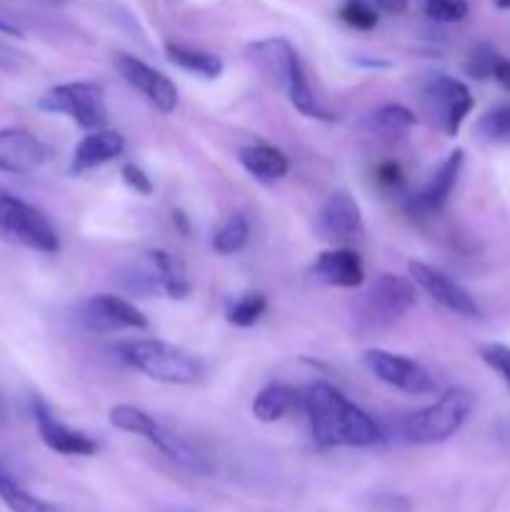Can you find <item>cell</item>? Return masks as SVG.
<instances>
[{"mask_svg":"<svg viewBox=\"0 0 510 512\" xmlns=\"http://www.w3.org/2000/svg\"><path fill=\"white\" fill-rule=\"evenodd\" d=\"M303 408L318 448H375L383 443L380 425L335 385L323 380L310 385L303 395Z\"/></svg>","mask_w":510,"mask_h":512,"instance_id":"obj_1","label":"cell"},{"mask_svg":"<svg viewBox=\"0 0 510 512\" xmlns=\"http://www.w3.org/2000/svg\"><path fill=\"white\" fill-rule=\"evenodd\" d=\"M248 60L275 85V88L283 90L288 95L290 105H293L298 113H303L305 118L323 120V123H335L338 115L330 113L320 98L315 95L313 85H310L308 73L303 68V60H300L298 50L293 48V43L280 35L273 38L255 40L245 48Z\"/></svg>","mask_w":510,"mask_h":512,"instance_id":"obj_2","label":"cell"},{"mask_svg":"<svg viewBox=\"0 0 510 512\" xmlns=\"http://www.w3.org/2000/svg\"><path fill=\"white\" fill-rule=\"evenodd\" d=\"M123 363L163 385H193L203 375V363L178 345L155 338H133L118 345Z\"/></svg>","mask_w":510,"mask_h":512,"instance_id":"obj_3","label":"cell"},{"mask_svg":"<svg viewBox=\"0 0 510 512\" xmlns=\"http://www.w3.org/2000/svg\"><path fill=\"white\" fill-rule=\"evenodd\" d=\"M475 398L465 388H450L435 403L413 410L400 420L403 440L413 445H438L453 438L473 413Z\"/></svg>","mask_w":510,"mask_h":512,"instance_id":"obj_4","label":"cell"},{"mask_svg":"<svg viewBox=\"0 0 510 512\" xmlns=\"http://www.w3.org/2000/svg\"><path fill=\"white\" fill-rule=\"evenodd\" d=\"M108 420L113 428L148 440L153 448H158L165 458L173 460V463L180 465V468L193 470V473H203V475L213 470L205 455H200L193 445L185 443V440L180 438V435H175L173 430H168L165 425H160L158 420H155L150 413H145L143 408L120 403V405H115V408H110Z\"/></svg>","mask_w":510,"mask_h":512,"instance_id":"obj_5","label":"cell"},{"mask_svg":"<svg viewBox=\"0 0 510 512\" xmlns=\"http://www.w3.org/2000/svg\"><path fill=\"white\" fill-rule=\"evenodd\" d=\"M473 108L475 98L470 88L453 75L435 73L420 85V110L428 123L448 138H455L460 133Z\"/></svg>","mask_w":510,"mask_h":512,"instance_id":"obj_6","label":"cell"},{"mask_svg":"<svg viewBox=\"0 0 510 512\" xmlns=\"http://www.w3.org/2000/svg\"><path fill=\"white\" fill-rule=\"evenodd\" d=\"M0 238L45 255L60 250V235L48 215L10 193H0Z\"/></svg>","mask_w":510,"mask_h":512,"instance_id":"obj_7","label":"cell"},{"mask_svg":"<svg viewBox=\"0 0 510 512\" xmlns=\"http://www.w3.org/2000/svg\"><path fill=\"white\" fill-rule=\"evenodd\" d=\"M38 108L43 113L65 115L83 130H98L108 123L103 88L90 80H75V83H63L45 90L38 98Z\"/></svg>","mask_w":510,"mask_h":512,"instance_id":"obj_8","label":"cell"},{"mask_svg":"<svg viewBox=\"0 0 510 512\" xmlns=\"http://www.w3.org/2000/svg\"><path fill=\"white\" fill-rule=\"evenodd\" d=\"M418 300V285L413 278L380 273L360 303V318L368 328H388L410 313Z\"/></svg>","mask_w":510,"mask_h":512,"instance_id":"obj_9","label":"cell"},{"mask_svg":"<svg viewBox=\"0 0 510 512\" xmlns=\"http://www.w3.org/2000/svg\"><path fill=\"white\" fill-rule=\"evenodd\" d=\"M363 365L380 383L403 390L408 395H430L438 390L433 375L423 365L415 363L413 358H405V355L390 353V350L383 348H370L363 353Z\"/></svg>","mask_w":510,"mask_h":512,"instance_id":"obj_10","label":"cell"},{"mask_svg":"<svg viewBox=\"0 0 510 512\" xmlns=\"http://www.w3.org/2000/svg\"><path fill=\"white\" fill-rule=\"evenodd\" d=\"M78 320L90 333H120V330L148 328V318H145L143 310L113 293H98L83 300Z\"/></svg>","mask_w":510,"mask_h":512,"instance_id":"obj_11","label":"cell"},{"mask_svg":"<svg viewBox=\"0 0 510 512\" xmlns=\"http://www.w3.org/2000/svg\"><path fill=\"white\" fill-rule=\"evenodd\" d=\"M318 235L325 243L340 245V248H350L358 240H363V210L348 190H335L320 205Z\"/></svg>","mask_w":510,"mask_h":512,"instance_id":"obj_12","label":"cell"},{"mask_svg":"<svg viewBox=\"0 0 510 512\" xmlns=\"http://www.w3.org/2000/svg\"><path fill=\"white\" fill-rule=\"evenodd\" d=\"M115 70H118L120 78H123L130 88L138 90V93L163 115L173 113V110L178 108V88H175L173 80H170L168 75L160 73V70L150 68L148 63H143V60L128 53L115 55Z\"/></svg>","mask_w":510,"mask_h":512,"instance_id":"obj_13","label":"cell"},{"mask_svg":"<svg viewBox=\"0 0 510 512\" xmlns=\"http://www.w3.org/2000/svg\"><path fill=\"white\" fill-rule=\"evenodd\" d=\"M408 273L413 278V283L420 290L430 295L438 305H443L445 310L455 315H463V318H480V305L475 303L473 295L463 288L460 283H455L450 275L440 273V270L430 268L428 263H420V260H410Z\"/></svg>","mask_w":510,"mask_h":512,"instance_id":"obj_14","label":"cell"},{"mask_svg":"<svg viewBox=\"0 0 510 512\" xmlns=\"http://www.w3.org/2000/svg\"><path fill=\"white\" fill-rule=\"evenodd\" d=\"M33 418L40 440H43L53 453L88 458V455H95V450H98V443H95L90 435L80 433V430L70 428L63 420L55 418L53 410H50L40 398L33 400Z\"/></svg>","mask_w":510,"mask_h":512,"instance_id":"obj_15","label":"cell"},{"mask_svg":"<svg viewBox=\"0 0 510 512\" xmlns=\"http://www.w3.org/2000/svg\"><path fill=\"white\" fill-rule=\"evenodd\" d=\"M48 148L25 128L0 130V173L30 175L43 168Z\"/></svg>","mask_w":510,"mask_h":512,"instance_id":"obj_16","label":"cell"},{"mask_svg":"<svg viewBox=\"0 0 510 512\" xmlns=\"http://www.w3.org/2000/svg\"><path fill=\"white\" fill-rule=\"evenodd\" d=\"M310 275L315 283L328 285V288L355 290L365 283V268L360 255L353 248H340V245L318 253V258L310 265Z\"/></svg>","mask_w":510,"mask_h":512,"instance_id":"obj_17","label":"cell"},{"mask_svg":"<svg viewBox=\"0 0 510 512\" xmlns=\"http://www.w3.org/2000/svg\"><path fill=\"white\" fill-rule=\"evenodd\" d=\"M463 165H465V153L460 148L453 150V153L440 163V168L435 170L433 178L425 183V188L408 200L410 213H418V215L440 213V210L448 205L455 185H458L460 173H463Z\"/></svg>","mask_w":510,"mask_h":512,"instance_id":"obj_18","label":"cell"},{"mask_svg":"<svg viewBox=\"0 0 510 512\" xmlns=\"http://www.w3.org/2000/svg\"><path fill=\"white\" fill-rule=\"evenodd\" d=\"M125 150V138L118 130L98 128L90 130L73 150V158H70V173L83 175L90 173L95 168H103L110 160L120 158Z\"/></svg>","mask_w":510,"mask_h":512,"instance_id":"obj_19","label":"cell"},{"mask_svg":"<svg viewBox=\"0 0 510 512\" xmlns=\"http://www.w3.org/2000/svg\"><path fill=\"white\" fill-rule=\"evenodd\" d=\"M238 163L243 165L245 173L253 175L260 183H275V180H283L290 170L288 155L283 153L275 145L265 143H253L243 145L238 150Z\"/></svg>","mask_w":510,"mask_h":512,"instance_id":"obj_20","label":"cell"},{"mask_svg":"<svg viewBox=\"0 0 510 512\" xmlns=\"http://www.w3.org/2000/svg\"><path fill=\"white\" fill-rule=\"evenodd\" d=\"M300 398H303V395H300L298 390L288 383L265 385V388L260 390L253 400L255 420H260V423H265V425L278 423V420H283L290 410L298 408Z\"/></svg>","mask_w":510,"mask_h":512,"instance_id":"obj_21","label":"cell"},{"mask_svg":"<svg viewBox=\"0 0 510 512\" xmlns=\"http://www.w3.org/2000/svg\"><path fill=\"white\" fill-rule=\"evenodd\" d=\"M165 58L175 65V68L185 70V73L200 75L205 80H215L223 75L225 65L220 55L210 53V50L193 48L185 43H165Z\"/></svg>","mask_w":510,"mask_h":512,"instance_id":"obj_22","label":"cell"},{"mask_svg":"<svg viewBox=\"0 0 510 512\" xmlns=\"http://www.w3.org/2000/svg\"><path fill=\"white\" fill-rule=\"evenodd\" d=\"M145 258H148L155 280H158V290H163L173 300L188 298L193 285H190L188 275H185V268L173 255L165 253V250H148Z\"/></svg>","mask_w":510,"mask_h":512,"instance_id":"obj_23","label":"cell"},{"mask_svg":"<svg viewBox=\"0 0 510 512\" xmlns=\"http://www.w3.org/2000/svg\"><path fill=\"white\" fill-rule=\"evenodd\" d=\"M0 500L8 505L10 512H60L55 505L25 490L3 465H0Z\"/></svg>","mask_w":510,"mask_h":512,"instance_id":"obj_24","label":"cell"},{"mask_svg":"<svg viewBox=\"0 0 510 512\" xmlns=\"http://www.w3.org/2000/svg\"><path fill=\"white\" fill-rule=\"evenodd\" d=\"M415 123H418V118H415L413 110H408L405 105L398 103H388L370 115L368 128L380 135H388V138H395V135L408 133Z\"/></svg>","mask_w":510,"mask_h":512,"instance_id":"obj_25","label":"cell"},{"mask_svg":"<svg viewBox=\"0 0 510 512\" xmlns=\"http://www.w3.org/2000/svg\"><path fill=\"white\" fill-rule=\"evenodd\" d=\"M250 240V223L243 213H233L220 223V228L213 235V250L218 255H233L248 245Z\"/></svg>","mask_w":510,"mask_h":512,"instance_id":"obj_26","label":"cell"},{"mask_svg":"<svg viewBox=\"0 0 510 512\" xmlns=\"http://www.w3.org/2000/svg\"><path fill=\"white\" fill-rule=\"evenodd\" d=\"M475 135L488 145H510V103H500L480 115Z\"/></svg>","mask_w":510,"mask_h":512,"instance_id":"obj_27","label":"cell"},{"mask_svg":"<svg viewBox=\"0 0 510 512\" xmlns=\"http://www.w3.org/2000/svg\"><path fill=\"white\" fill-rule=\"evenodd\" d=\"M268 310V298L263 293H245L235 303H230L225 320L235 328H253Z\"/></svg>","mask_w":510,"mask_h":512,"instance_id":"obj_28","label":"cell"},{"mask_svg":"<svg viewBox=\"0 0 510 512\" xmlns=\"http://www.w3.org/2000/svg\"><path fill=\"white\" fill-rule=\"evenodd\" d=\"M338 18L353 30H375L380 23V10L370 0H343L338 8Z\"/></svg>","mask_w":510,"mask_h":512,"instance_id":"obj_29","label":"cell"},{"mask_svg":"<svg viewBox=\"0 0 510 512\" xmlns=\"http://www.w3.org/2000/svg\"><path fill=\"white\" fill-rule=\"evenodd\" d=\"M498 55L500 53L490 43L473 45L468 53V58H465V63H463L465 73L475 80H493V68H495V60H498Z\"/></svg>","mask_w":510,"mask_h":512,"instance_id":"obj_30","label":"cell"},{"mask_svg":"<svg viewBox=\"0 0 510 512\" xmlns=\"http://www.w3.org/2000/svg\"><path fill=\"white\" fill-rule=\"evenodd\" d=\"M423 10L435 23H460L468 18V0H423Z\"/></svg>","mask_w":510,"mask_h":512,"instance_id":"obj_31","label":"cell"},{"mask_svg":"<svg viewBox=\"0 0 510 512\" xmlns=\"http://www.w3.org/2000/svg\"><path fill=\"white\" fill-rule=\"evenodd\" d=\"M480 360L488 365L493 373L503 378V383L510 388V345L505 343H485L478 348Z\"/></svg>","mask_w":510,"mask_h":512,"instance_id":"obj_32","label":"cell"},{"mask_svg":"<svg viewBox=\"0 0 510 512\" xmlns=\"http://www.w3.org/2000/svg\"><path fill=\"white\" fill-rule=\"evenodd\" d=\"M120 178H123L125 188L133 190L135 195H153V180H150V175L138 163H125L120 168Z\"/></svg>","mask_w":510,"mask_h":512,"instance_id":"obj_33","label":"cell"},{"mask_svg":"<svg viewBox=\"0 0 510 512\" xmlns=\"http://www.w3.org/2000/svg\"><path fill=\"white\" fill-rule=\"evenodd\" d=\"M375 180L383 185L385 190H400L403 188V168L395 160H385L375 168Z\"/></svg>","mask_w":510,"mask_h":512,"instance_id":"obj_34","label":"cell"},{"mask_svg":"<svg viewBox=\"0 0 510 512\" xmlns=\"http://www.w3.org/2000/svg\"><path fill=\"white\" fill-rule=\"evenodd\" d=\"M375 508L383 512H410L413 510V503H410L405 495H395V493H380L375 495Z\"/></svg>","mask_w":510,"mask_h":512,"instance_id":"obj_35","label":"cell"},{"mask_svg":"<svg viewBox=\"0 0 510 512\" xmlns=\"http://www.w3.org/2000/svg\"><path fill=\"white\" fill-rule=\"evenodd\" d=\"M493 80L500 85V88L508 90L510 93V58L498 55V60H495V68H493Z\"/></svg>","mask_w":510,"mask_h":512,"instance_id":"obj_36","label":"cell"},{"mask_svg":"<svg viewBox=\"0 0 510 512\" xmlns=\"http://www.w3.org/2000/svg\"><path fill=\"white\" fill-rule=\"evenodd\" d=\"M380 13H388V15H403L408 10L410 0H370Z\"/></svg>","mask_w":510,"mask_h":512,"instance_id":"obj_37","label":"cell"},{"mask_svg":"<svg viewBox=\"0 0 510 512\" xmlns=\"http://www.w3.org/2000/svg\"><path fill=\"white\" fill-rule=\"evenodd\" d=\"M0 33L13 35V38H20V35H23V30H20L18 25H15V23H10V20L5 18L3 13H0Z\"/></svg>","mask_w":510,"mask_h":512,"instance_id":"obj_38","label":"cell"},{"mask_svg":"<svg viewBox=\"0 0 510 512\" xmlns=\"http://www.w3.org/2000/svg\"><path fill=\"white\" fill-rule=\"evenodd\" d=\"M173 223L178 225L180 233L188 235L190 233V223H188V215L183 213V210H173Z\"/></svg>","mask_w":510,"mask_h":512,"instance_id":"obj_39","label":"cell"},{"mask_svg":"<svg viewBox=\"0 0 510 512\" xmlns=\"http://www.w3.org/2000/svg\"><path fill=\"white\" fill-rule=\"evenodd\" d=\"M360 65H368V68H390V63L388 60H370V58H365V60H358Z\"/></svg>","mask_w":510,"mask_h":512,"instance_id":"obj_40","label":"cell"},{"mask_svg":"<svg viewBox=\"0 0 510 512\" xmlns=\"http://www.w3.org/2000/svg\"><path fill=\"white\" fill-rule=\"evenodd\" d=\"M503 443H505V448L510 450V423H505V428H503Z\"/></svg>","mask_w":510,"mask_h":512,"instance_id":"obj_41","label":"cell"},{"mask_svg":"<svg viewBox=\"0 0 510 512\" xmlns=\"http://www.w3.org/2000/svg\"><path fill=\"white\" fill-rule=\"evenodd\" d=\"M498 10H510V0H493Z\"/></svg>","mask_w":510,"mask_h":512,"instance_id":"obj_42","label":"cell"}]
</instances>
